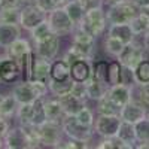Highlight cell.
<instances>
[{"label":"cell","mask_w":149,"mask_h":149,"mask_svg":"<svg viewBox=\"0 0 149 149\" xmlns=\"http://www.w3.org/2000/svg\"><path fill=\"white\" fill-rule=\"evenodd\" d=\"M79 27L84 29L85 31H88L91 36L98 37L102 36L103 31L107 27V19H106V12L103 10L102 5L91 6L85 10L84 19L81 21Z\"/></svg>","instance_id":"1"},{"label":"cell","mask_w":149,"mask_h":149,"mask_svg":"<svg viewBox=\"0 0 149 149\" xmlns=\"http://www.w3.org/2000/svg\"><path fill=\"white\" fill-rule=\"evenodd\" d=\"M139 12L131 0H116L112 2L106 12V19L109 24H128L133 17Z\"/></svg>","instance_id":"2"},{"label":"cell","mask_w":149,"mask_h":149,"mask_svg":"<svg viewBox=\"0 0 149 149\" xmlns=\"http://www.w3.org/2000/svg\"><path fill=\"white\" fill-rule=\"evenodd\" d=\"M61 128L69 139L85 140V142H88L94 133V127H86L81 124L74 115H66L61 119Z\"/></svg>","instance_id":"3"},{"label":"cell","mask_w":149,"mask_h":149,"mask_svg":"<svg viewBox=\"0 0 149 149\" xmlns=\"http://www.w3.org/2000/svg\"><path fill=\"white\" fill-rule=\"evenodd\" d=\"M46 21L49 24V27H51L52 33H55L58 36L69 34L74 30V24L72 22V19L66 14L64 8H55L51 12H48Z\"/></svg>","instance_id":"4"},{"label":"cell","mask_w":149,"mask_h":149,"mask_svg":"<svg viewBox=\"0 0 149 149\" xmlns=\"http://www.w3.org/2000/svg\"><path fill=\"white\" fill-rule=\"evenodd\" d=\"M37 133L40 137L42 146H49V148H57L58 143L61 142V134H63V128H61V122L57 121H45L37 127Z\"/></svg>","instance_id":"5"},{"label":"cell","mask_w":149,"mask_h":149,"mask_svg":"<svg viewBox=\"0 0 149 149\" xmlns=\"http://www.w3.org/2000/svg\"><path fill=\"white\" fill-rule=\"evenodd\" d=\"M34 55L51 61L57 57L58 51H60V36L55 33H51L49 36H46L45 39L39 40V42H34Z\"/></svg>","instance_id":"6"},{"label":"cell","mask_w":149,"mask_h":149,"mask_svg":"<svg viewBox=\"0 0 149 149\" xmlns=\"http://www.w3.org/2000/svg\"><path fill=\"white\" fill-rule=\"evenodd\" d=\"M143 52H145L143 45H139V43H136L133 40L130 43L124 45L122 51L116 55V60L121 63V66H127V67L134 69L145 58Z\"/></svg>","instance_id":"7"},{"label":"cell","mask_w":149,"mask_h":149,"mask_svg":"<svg viewBox=\"0 0 149 149\" xmlns=\"http://www.w3.org/2000/svg\"><path fill=\"white\" fill-rule=\"evenodd\" d=\"M121 116L119 115H98L94 119V131L102 136V137H113L116 136L119 125H121Z\"/></svg>","instance_id":"8"},{"label":"cell","mask_w":149,"mask_h":149,"mask_svg":"<svg viewBox=\"0 0 149 149\" xmlns=\"http://www.w3.org/2000/svg\"><path fill=\"white\" fill-rule=\"evenodd\" d=\"M45 19H46V14L36 5H27L19 9V27L24 30L30 31Z\"/></svg>","instance_id":"9"},{"label":"cell","mask_w":149,"mask_h":149,"mask_svg":"<svg viewBox=\"0 0 149 149\" xmlns=\"http://www.w3.org/2000/svg\"><path fill=\"white\" fill-rule=\"evenodd\" d=\"M3 148L8 149H29V139L24 127H15V128H9L6 134L3 136Z\"/></svg>","instance_id":"10"},{"label":"cell","mask_w":149,"mask_h":149,"mask_svg":"<svg viewBox=\"0 0 149 149\" xmlns=\"http://www.w3.org/2000/svg\"><path fill=\"white\" fill-rule=\"evenodd\" d=\"M119 116H121L122 121L136 124L140 119L146 118V106H143L142 103H134L131 100L125 106H122L119 109Z\"/></svg>","instance_id":"11"},{"label":"cell","mask_w":149,"mask_h":149,"mask_svg":"<svg viewBox=\"0 0 149 149\" xmlns=\"http://www.w3.org/2000/svg\"><path fill=\"white\" fill-rule=\"evenodd\" d=\"M107 97L113 102L118 107L125 106L128 102L133 100L131 97V86L125 84H116V85H110L107 90Z\"/></svg>","instance_id":"12"},{"label":"cell","mask_w":149,"mask_h":149,"mask_svg":"<svg viewBox=\"0 0 149 149\" xmlns=\"http://www.w3.org/2000/svg\"><path fill=\"white\" fill-rule=\"evenodd\" d=\"M93 74V66L88 63V60H76L70 63V78L74 82H86Z\"/></svg>","instance_id":"13"},{"label":"cell","mask_w":149,"mask_h":149,"mask_svg":"<svg viewBox=\"0 0 149 149\" xmlns=\"http://www.w3.org/2000/svg\"><path fill=\"white\" fill-rule=\"evenodd\" d=\"M21 74L18 61L10 58V57H5L2 61H0V81L3 82H14L17 81V78Z\"/></svg>","instance_id":"14"},{"label":"cell","mask_w":149,"mask_h":149,"mask_svg":"<svg viewBox=\"0 0 149 149\" xmlns=\"http://www.w3.org/2000/svg\"><path fill=\"white\" fill-rule=\"evenodd\" d=\"M12 95L15 97V100L18 102V104H26V103H33L34 100H37V97L31 82L30 81H22L21 84L15 85L14 90H12Z\"/></svg>","instance_id":"15"},{"label":"cell","mask_w":149,"mask_h":149,"mask_svg":"<svg viewBox=\"0 0 149 149\" xmlns=\"http://www.w3.org/2000/svg\"><path fill=\"white\" fill-rule=\"evenodd\" d=\"M58 100H60L61 107H63L64 116H66V115H76L78 112L85 106V100H82V98L76 97V95L72 94V93L58 97Z\"/></svg>","instance_id":"16"},{"label":"cell","mask_w":149,"mask_h":149,"mask_svg":"<svg viewBox=\"0 0 149 149\" xmlns=\"http://www.w3.org/2000/svg\"><path fill=\"white\" fill-rule=\"evenodd\" d=\"M21 36L19 24H3L0 22V48H8L15 39Z\"/></svg>","instance_id":"17"},{"label":"cell","mask_w":149,"mask_h":149,"mask_svg":"<svg viewBox=\"0 0 149 149\" xmlns=\"http://www.w3.org/2000/svg\"><path fill=\"white\" fill-rule=\"evenodd\" d=\"M85 86H86V98L94 100V102H98L100 98H103L109 90V85L94 79L93 76L85 82Z\"/></svg>","instance_id":"18"},{"label":"cell","mask_w":149,"mask_h":149,"mask_svg":"<svg viewBox=\"0 0 149 149\" xmlns=\"http://www.w3.org/2000/svg\"><path fill=\"white\" fill-rule=\"evenodd\" d=\"M128 24H130L134 36L145 34L149 30V10L148 9H140V12H137Z\"/></svg>","instance_id":"19"},{"label":"cell","mask_w":149,"mask_h":149,"mask_svg":"<svg viewBox=\"0 0 149 149\" xmlns=\"http://www.w3.org/2000/svg\"><path fill=\"white\" fill-rule=\"evenodd\" d=\"M43 107H45V113H46L48 121L61 122V119L64 118V112H63V107L60 104L58 97L49 98V100H43Z\"/></svg>","instance_id":"20"},{"label":"cell","mask_w":149,"mask_h":149,"mask_svg":"<svg viewBox=\"0 0 149 149\" xmlns=\"http://www.w3.org/2000/svg\"><path fill=\"white\" fill-rule=\"evenodd\" d=\"M107 34L118 37L124 43H130L134 40V33L130 27V24H109Z\"/></svg>","instance_id":"21"},{"label":"cell","mask_w":149,"mask_h":149,"mask_svg":"<svg viewBox=\"0 0 149 149\" xmlns=\"http://www.w3.org/2000/svg\"><path fill=\"white\" fill-rule=\"evenodd\" d=\"M49 78L54 81H66L70 78V64L63 60H55L51 63V70H49Z\"/></svg>","instance_id":"22"},{"label":"cell","mask_w":149,"mask_h":149,"mask_svg":"<svg viewBox=\"0 0 149 149\" xmlns=\"http://www.w3.org/2000/svg\"><path fill=\"white\" fill-rule=\"evenodd\" d=\"M49 70H51V61L43 60V58H39V57H34L31 79L48 82V79H49Z\"/></svg>","instance_id":"23"},{"label":"cell","mask_w":149,"mask_h":149,"mask_svg":"<svg viewBox=\"0 0 149 149\" xmlns=\"http://www.w3.org/2000/svg\"><path fill=\"white\" fill-rule=\"evenodd\" d=\"M6 51H8V57L14 58V60H19L24 54H27L29 51H31V45H30V42L27 39L18 37V39H15L6 48Z\"/></svg>","instance_id":"24"},{"label":"cell","mask_w":149,"mask_h":149,"mask_svg":"<svg viewBox=\"0 0 149 149\" xmlns=\"http://www.w3.org/2000/svg\"><path fill=\"white\" fill-rule=\"evenodd\" d=\"M66 14L69 15V18L72 19V22L74 24V27L79 26L81 21L84 19V15H85V8L78 2V0H69V2L63 6Z\"/></svg>","instance_id":"25"},{"label":"cell","mask_w":149,"mask_h":149,"mask_svg":"<svg viewBox=\"0 0 149 149\" xmlns=\"http://www.w3.org/2000/svg\"><path fill=\"white\" fill-rule=\"evenodd\" d=\"M116 136L124 143H127L130 146V149L134 148V145L137 143V139H136V131H134V124H131V122L121 121V125H119V130H118Z\"/></svg>","instance_id":"26"},{"label":"cell","mask_w":149,"mask_h":149,"mask_svg":"<svg viewBox=\"0 0 149 149\" xmlns=\"http://www.w3.org/2000/svg\"><path fill=\"white\" fill-rule=\"evenodd\" d=\"M73 84H74V81L72 78H69L66 81H54V79L49 78L48 79V90L55 97H61V95H66L72 91Z\"/></svg>","instance_id":"27"},{"label":"cell","mask_w":149,"mask_h":149,"mask_svg":"<svg viewBox=\"0 0 149 149\" xmlns=\"http://www.w3.org/2000/svg\"><path fill=\"white\" fill-rule=\"evenodd\" d=\"M34 52L33 49L29 51L27 54H24L18 61V66H19V70H21V74L24 81H31V73H33V64H34Z\"/></svg>","instance_id":"28"},{"label":"cell","mask_w":149,"mask_h":149,"mask_svg":"<svg viewBox=\"0 0 149 149\" xmlns=\"http://www.w3.org/2000/svg\"><path fill=\"white\" fill-rule=\"evenodd\" d=\"M45 121H46V113H45V107H43V98H37V100L33 102L30 125L39 127L40 124H43Z\"/></svg>","instance_id":"29"},{"label":"cell","mask_w":149,"mask_h":149,"mask_svg":"<svg viewBox=\"0 0 149 149\" xmlns=\"http://www.w3.org/2000/svg\"><path fill=\"white\" fill-rule=\"evenodd\" d=\"M17 109H18V102L15 100V97L12 94L3 95V100L0 102V115L8 119L17 113Z\"/></svg>","instance_id":"30"},{"label":"cell","mask_w":149,"mask_h":149,"mask_svg":"<svg viewBox=\"0 0 149 149\" xmlns=\"http://www.w3.org/2000/svg\"><path fill=\"white\" fill-rule=\"evenodd\" d=\"M97 113L98 115H119V109L113 102L107 97V94L97 102Z\"/></svg>","instance_id":"31"},{"label":"cell","mask_w":149,"mask_h":149,"mask_svg":"<svg viewBox=\"0 0 149 149\" xmlns=\"http://www.w3.org/2000/svg\"><path fill=\"white\" fill-rule=\"evenodd\" d=\"M0 22L19 24V8H0Z\"/></svg>","instance_id":"32"},{"label":"cell","mask_w":149,"mask_h":149,"mask_svg":"<svg viewBox=\"0 0 149 149\" xmlns=\"http://www.w3.org/2000/svg\"><path fill=\"white\" fill-rule=\"evenodd\" d=\"M134 76L137 84H146L149 82V60L143 58L140 63L134 67Z\"/></svg>","instance_id":"33"},{"label":"cell","mask_w":149,"mask_h":149,"mask_svg":"<svg viewBox=\"0 0 149 149\" xmlns=\"http://www.w3.org/2000/svg\"><path fill=\"white\" fill-rule=\"evenodd\" d=\"M124 43L121 39H118V37H113V36H109L106 37V40H104V51L109 54V55H113L116 57L121 51H122V48H124Z\"/></svg>","instance_id":"34"},{"label":"cell","mask_w":149,"mask_h":149,"mask_svg":"<svg viewBox=\"0 0 149 149\" xmlns=\"http://www.w3.org/2000/svg\"><path fill=\"white\" fill-rule=\"evenodd\" d=\"M107 69H109V63H107V61H103V60L95 61V64L93 66V74H91V76L94 79H97V81H100V82L109 85L107 84Z\"/></svg>","instance_id":"35"},{"label":"cell","mask_w":149,"mask_h":149,"mask_svg":"<svg viewBox=\"0 0 149 149\" xmlns=\"http://www.w3.org/2000/svg\"><path fill=\"white\" fill-rule=\"evenodd\" d=\"M51 33H52V30H51V27H49V24H48L46 19L42 21L40 24H37L34 29L30 30V36H31V39H33L34 42H39V40L45 39V37L49 36Z\"/></svg>","instance_id":"36"},{"label":"cell","mask_w":149,"mask_h":149,"mask_svg":"<svg viewBox=\"0 0 149 149\" xmlns=\"http://www.w3.org/2000/svg\"><path fill=\"white\" fill-rule=\"evenodd\" d=\"M98 149H130L127 143H124L118 136L113 137H103V140L97 145Z\"/></svg>","instance_id":"37"},{"label":"cell","mask_w":149,"mask_h":149,"mask_svg":"<svg viewBox=\"0 0 149 149\" xmlns=\"http://www.w3.org/2000/svg\"><path fill=\"white\" fill-rule=\"evenodd\" d=\"M136 139L137 142H149V119L143 118L139 122L134 124Z\"/></svg>","instance_id":"38"},{"label":"cell","mask_w":149,"mask_h":149,"mask_svg":"<svg viewBox=\"0 0 149 149\" xmlns=\"http://www.w3.org/2000/svg\"><path fill=\"white\" fill-rule=\"evenodd\" d=\"M95 37L91 36L88 31H85L84 29H81L79 26L74 27V33H73V40L74 43H81V45H94Z\"/></svg>","instance_id":"39"},{"label":"cell","mask_w":149,"mask_h":149,"mask_svg":"<svg viewBox=\"0 0 149 149\" xmlns=\"http://www.w3.org/2000/svg\"><path fill=\"white\" fill-rule=\"evenodd\" d=\"M121 63L119 61H113V63H109V69H107V84L110 85H116L121 82Z\"/></svg>","instance_id":"40"},{"label":"cell","mask_w":149,"mask_h":149,"mask_svg":"<svg viewBox=\"0 0 149 149\" xmlns=\"http://www.w3.org/2000/svg\"><path fill=\"white\" fill-rule=\"evenodd\" d=\"M74 116H76V119L81 124H84V125H86V127H93L94 125V113H93V110L88 109L86 106H84Z\"/></svg>","instance_id":"41"},{"label":"cell","mask_w":149,"mask_h":149,"mask_svg":"<svg viewBox=\"0 0 149 149\" xmlns=\"http://www.w3.org/2000/svg\"><path fill=\"white\" fill-rule=\"evenodd\" d=\"M57 148H64V149H85V148H88V142H85V140H76V139H69L67 142H60Z\"/></svg>","instance_id":"42"},{"label":"cell","mask_w":149,"mask_h":149,"mask_svg":"<svg viewBox=\"0 0 149 149\" xmlns=\"http://www.w3.org/2000/svg\"><path fill=\"white\" fill-rule=\"evenodd\" d=\"M136 82V76H134V69L127 67V66H122L121 69V84H125V85H133Z\"/></svg>","instance_id":"43"},{"label":"cell","mask_w":149,"mask_h":149,"mask_svg":"<svg viewBox=\"0 0 149 149\" xmlns=\"http://www.w3.org/2000/svg\"><path fill=\"white\" fill-rule=\"evenodd\" d=\"M34 5L39 8L40 10H43L45 14H48V12H51L52 9L57 8L55 0H34Z\"/></svg>","instance_id":"44"},{"label":"cell","mask_w":149,"mask_h":149,"mask_svg":"<svg viewBox=\"0 0 149 149\" xmlns=\"http://www.w3.org/2000/svg\"><path fill=\"white\" fill-rule=\"evenodd\" d=\"M70 93L74 94L76 97H79V98H82V100H86V86H85V82H74Z\"/></svg>","instance_id":"45"},{"label":"cell","mask_w":149,"mask_h":149,"mask_svg":"<svg viewBox=\"0 0 149 149\" xmlns=\"http://www.w3.org/2000/svg\"><path fill=\"white\" fill-rule=\"evenodd\" d=\"M139 95H140V103L143 106H149V82L146 84H140V90H139Z\"/></svg>","instance_id":"46"},{"label":"cell","mask_w":149,"mask_h":149,"mask_svg":"<svg viewBox=\"0 0 149 149\" xmlns=\"http://www.w3.org/2000/svg\"><path fill=\"white\" fill-rule=\"evenodd\" d=\"M22 0H0V8H19Z\"/></svg>","instance_id":"47"},{"label":"cell","mask_w":149,"mask_h":149,"mask_svg":"<svg viewBox=\"0 0 149 149\" xmlns=\"http://www.w3.org/2000/svg\"><path fill=\"white\" fill-rule=\"evenodd\" d=\"M8 130H9V124H8L6 118L0 115V137H2V139H3V136L6 134Z\"/></svg>","instance_id":"48"},{"label":"cell","mask_w":149,"mask_h":149,"mask_svg":"<svg viewBox=\"0 0 149 149\" xmlns=\"http://www.w3.org/2000/svg\"><path fill=\"white\" fill-rule=\"evenodd\" d=\"M137 9H149V0H131Z\"/></svg>","instance_id":"49"},{"label":"cell","mask_w":149,"mask_h":149,"mask_svg":"<svg viewBox=\"0 0 149 149\" xmlns=\"http://www.w3.org/2000/svg\"><path fill=\"white\" fill-rule=\"evenodd\" d=\"M78 2H79L85 9H88V8H91V6H95V2H97V0H78Z\"/></svg>","instance_id":"50"},{"label":"cell","mask_w":149,"mask_h":149,"mask_svg":"<svg viewBox=\"0 0 149 149\" xmlns=\"http://www.w3.org/2000/svg\"><path fill=\"white\" fill-rule=\"evenodd\" d=\"M143 49H145V51L146 52H149V30L143 34Z\"/></svg>","instance_id":"51"},{"label":"cell","mask_w":149,"mask_h":149,"mask_svg":"<svg viewBox=\"0 0 149 149\" xmlns=\"http://www.w3.org/2000/svg\"><path fill=\"white\" fill-rule=\"evenodd\" d=\"M67 2L69 0H55V5H57V8H63Z\"/></svg>","instance_id":"52"},{"label":"cell","mask_w":149,"mask_h":149,"mask_svg":"<svg viewBox=\"0 0 149 149\" xmlns=\"http://www.w3.org/2000/svg\"><path fill=\"white\" fill-rule=\"evenodd\" d=\"M0 148H3V139L0 137Z\"/></svg>","instance_id":"53"},{"label":"cell","mask_w":149,"mask_h":149,"mask_svg":"<svg viewBox=\"0 0 149 149\" xmlns=\"http://www.w3.org/2000/svg\"><path fill=\"white\" fill-rule=\"evenodd\" d=\"M146 118H148V119H149V109H148V110H146Z\"/></svg>","instance_id":"54"},{"label":"cell","mask_w":149,"mask_h":149,"mask_svg":"<svg viewBox=\"0 0 149 149\" xmlns=\"http://www.w3.org/2000/svg\"><path fill=\"white\" fill-rule=\"evenodd\" d=\"M106 2H110L112 3V2H116V0H106Z\"/></svg>","instance_id":"55"},{"label":"cell","mask_w":149,"mask_h":149,"mask_svg":"<svg viewBox=\"0 0 149 149\" xmlns=\"http://www.w3.org/2000/svg\"><path fill=\"white\" fill-rule=\"evenodd\" d=\"M2 100H3V95H2V94H0V102H2Z\"/></svg>","instance_id":"56"}]
</instances>
